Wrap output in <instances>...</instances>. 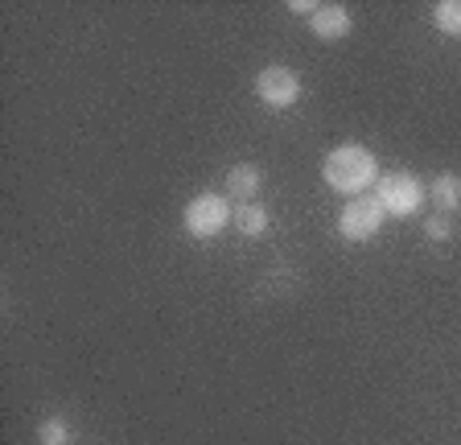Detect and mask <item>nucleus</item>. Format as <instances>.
I'll return each instance as SVG.
<instances>
[{
    "instance_id": "f257e3e1",
    "label": "nucleus",
    "mask_w": 461,
    "mask_h": 445,
    "mask_svg": "<svg viewBox=\"0 0 461 445\" xmlns=\"http://www.w3.org/2000/svg\"><path fill=\"white\" fill-rule=\"evenodd\" d=\"M321 177H326L330 190L346 194V198H358V194H371L375 182H379V161L366 145L358 141H346V145L330 149L326 161H321Z\"/></svg>"
},
{
    "instance_id": "f03ea898",
    "label": "nucleus",
    "mask_w": 461,
    "mask_h": 445,
    "mask_svg": "<svg viewBox=\"0 0 461 445\" xmlns=\"http://www.w3.org/2000/svg\"><path fill=\"white\" fill-rule=\"evenodd\" d=\"M182 222L185 232L194 235V240H214V235H222L235 222V206L227 203V194H198V198H190L182 211Z\"/></svg>"
},
{
    "instance_id": "7ed1b4c3",
    "label": "nucleus",
    "mask_w": 461,
    "mask_h": 445,
    "mask_svg": "<svg viewBox=\"0 0 461 445\" xmlns=\"http://www.w3.org/2000/svg\"><path fill=\"white\" fill-rule=\"evenodd\" d=\"M375 198H379L384 211L395 214V219H412V214H420L429 190H424V182L416 174L400 169V174H384L379 182H375Z\"/></svg>"
},
{
    "instance_id": "20e7f679",
    "label": "nucleus",
    "mask_w": 461,
    "mask_h": 445,
    "mask_svg": "<svg viewBox=\"0 0 461 445\" xmlns=\"http://www.w3.org/2000/svg\"><path fill=\"white\" fill-rule=\"evenodd\" d=\"M384 219H387L384 203H379L375 194H358V198H350V203L342 206V214H338V235L350 243H366L379 235Z\"/></svg>"
},
{
    "instance_id": "39448f33",
    "label": "nucleus",
    "mask_w": 461,
    "mask_h": 445,
    "mask_svg": "<svg viewBox=\"0 0 461 445\" xmlns=\"http://www.w3.org/2000/svg\"><path fill=\"white\" fill-rule=\"evenodd\" d=\"M301 75L288 67H264L256 75V99L268 112H288V107L301 104Z\"/></svg>"
},
{
    "instance_id": "423d86ee",
    "label": "nucleus",
    "mask_w": 461,
    "mask_h": 445,
    "mask_svg": "<svg viewBox=\"0 0 461 445\" xmlns=\"http://www.w3.org/2000/svg\"><path fill=\"white\" fill-rule=\"evenodd\" d=\"M350 25H355V17H350V9H346V5H317V13L309 17V30H313L321 41L346 38V33H350Z\"/></svg>"
},
{
    "instance_id": "0eeeda50",
    "label": "nucleus",
    "mask_w": 461,
    "mask_h": 445,
    "mask_svg": "<svg viewBox=\"0 0 461 445\" xmlns=\"http://www.w3.org/2000/svg\"><path fill=\"white\" fill-rule=\"evenodd\" d=\"M429 194H432V206L441 214H457L461 211V174H453V169L437 174L429 186Z\"/></svg>"
},
{
    "instance_id": "6e6552de",
    "label": "nucleus",
    "mask_w": 461,
    "mask_h": 445,
    "mask_svg": "<svg viewBox=\"0 0 461 445\" xmlns=\"http://www.w3.org/2000/svg\"><path fill=\"white\" fill-rule=\"evenodd\" d=\"M227 190L235 194V198H243V203H256V194L264 190V174H259V165H251V161L230 165Z\"/></svg>"
},
{
    "instance_id": "1a4fd4ad",
    "label": "nucleus",
    "mask_w": 461,
    "mask_h": 445,
    "mask_svg": "<svg viewBox=\"0 0 461 445\" xmlns=\"http://www.w3.org/2000/svg\"><path fill=\"white\" fill-rule=\"evenodd\" d=\"M268 206H259V203H243L235 206V232H243L248 240H259V235L268 232Z\"/></svg>"
},
{
    "instance_id": "9d476101",
    "label": "nucleus",
    "mask_w": 461,
    "mask_h": 445,
    "mask_svg": "<svg viewBox=\"0 0 461 445\" xmlns=\"http://www.w3.org/2000/svg\"><path fill=\"white\" fill-rule=\"evenodd\" d=\"M432 25L449 38H461V0H441L432 5Z\"/></svg>"
},
{
    "instance_id": "9b49d317",
    "label": "nucleus",
    "mask_w": 461,
    "mask_h": 445,
    "mask_svg": "<svg viewBox=\"0 0 461 445\" xmlns=\"http://www.w3.org/2000/svg\"><path fill=\"white\" fill-rule=\"evenodd\" d=\"M38 441L41 445H70V425L62 416H46L38 425Z\"/></svg>"
},
{
    "instance_id": "f8f14e48",
    "label": "nucleus",
    "mask_w": 461,
    "mask_h": 445,
    "mask_svg": "<svg viewBox=\"0 0 461 445\" xmlns=\"http://www.w3.org/2000/svg\"><path fill=\"white\" fill-rule=\"evenodd\" d=\"M424 235H429V240H437V243L453 240V222H449V214H432V219L424 222Z\"/></svg>"
},
{
    "instance_id": "ddd939ff",
    "label": "nucleus",
    "mask_w": 461,
    "mask_h": 445,
    "mask_svg": "<svg viewBox=\"0 0 461 445\" xmlns=\"http://www.w3.org/2000/svg\"><path fill=\"white\" fill-rule=\"evenodd\" d=\"M288 9H293V13H305V17H313L317 5H313V0H288Z\"/></svg>"
}]
</instances>
